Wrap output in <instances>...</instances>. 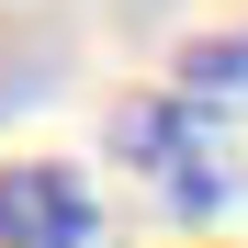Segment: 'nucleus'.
<instances>
[{
    "label": "nucleus",
    "instance_id": "1",
    "mask_svg": "<svg viewBox=\"0 0 248 248\" xmlns=\"http://www.w3.org/2000/svg\"><path fill=\"white\" fill-rule=\"evenodd\" d=\"M91 192H79V170H57V158H12L0 170V248H91Z\"/></svg>",
    "mask_w": 248,
    "mask_h": 248
},
{
    "label": "nucleus",
    "instance_id": "3",
    "mask_svg": "<svg viewBox=\"0 0 248 248\" xmlns=\"http://www.w3.org/2000/svg\"><path fill=\"white\" fill-rule=\"evenodd\" d=\"M181 91H192V102H237V91H248V34L192 46V57H181Z\"/></svg>",
    "mask_w": 248,
    "mask_h": 248
},
{
    "label": "nucleus",
    "instance_id": "2",
    "mask_svg": "<svg viewBox=\"0 0 248 248\" xmlns=\"http://www.w3.org/2000/svg\"><path fill=\"white\" fill-rule=\"evenodd\" d=\"M113 147L136 158V170H158L181 203H215V192H226V181H215V158H203V124H192V102H136V113L113 124Z\"/></svg>",
    "mask_w": 248,
    "mask_h": 248
}]
</instances>
